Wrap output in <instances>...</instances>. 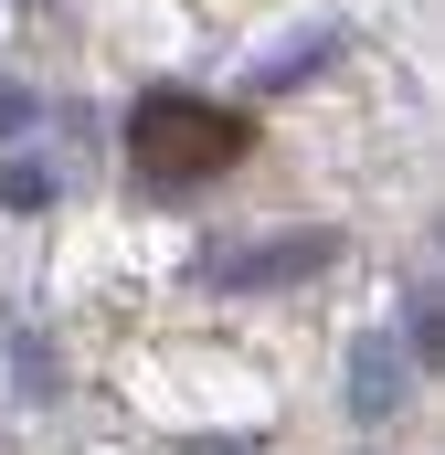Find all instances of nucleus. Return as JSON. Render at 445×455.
<instances>
[{
  "instance_id": "f257e3e1",
  "label": "nucleus",
  "mask_w": 445,
  "mask_h": 455,
  "mask_svg": "<svg viewBox=\"0 0 445 455\" xmlns=\"http://www.w3.org/2000/svg\"><path fill=\"white\" fill-rule=\"evenodd\" d=\"M127 148H138L149 170H191V180H202V170H222V159H244V116L159 85V96L127 107Z\"/></svg>"
},
{
  "instance_id": "f03ea898",
  "label": "nucleus",
  "mask_w": 445,
  "mask_h": 455,
  "mask_svg": "<svg viewBox=\"0 0 445 455\" xmlns=\"http://www.w3.org/2000/svg\"><path fill=\"white\" fill-rule=\"evenodd\" d=\"M329 265H339V233L297 223V233H255V243H233V254H202V286H213V297H287V286H308V275H329Z\"/></svg>"
},
{
  "instance_id": "7ed1b4c3",
  "label": "nucleus",
  "mask_w": 445,
  "mask_h": 455,
  "mask_svg": "<svg viewBox=\"0 0 445 455\" xmlns=\"http://www.w3.org/2000/svg\"><path fill=\"white\" fill-rule=\"evenodd\" d=\"M339 392H350V424H392V413H403V392H414V360L392 349V329H360V339H350Z\"/></svg>"
},
{
  "instance_id": "20e7f679",
  "label": "nucleus",
  "mask_w": 445,
  "mask_h": 455,
  "mask_svg": "<svg viewBox=\"0 0 445 455\" xmlns=\"http://www.w3.org/2000/svg\"><path fill=\"white\" fill-rule=\"evenodd\" d=\"M0 381H11L21 403H64V360H53V339H43L32 318H0Z\"/></svg>"
},
{
  "instance_id": "39448f33",
  "label": "nucleus",
  "mask_w": 445,
  "mask_h": 455,
  "mask_svg": "<svg viewBox=\"0 0 445 455\" xmlns=\"http://www.w3.org/2000/svg\"><path fill=\"white\" fill-rule=\"evenodd\" d=\"M329 53H339V21H308L297 43H276V53H255V85H265V96H287V85H308V75H319Z\"/></svg>"
},
{
  "instance_id": "423d86ee",
  "label": "nucleus",
  "mask_w": 445,
  "mask_h": 455,
  "mask_svg": "<svg viewBox=\"0 0 445 455\" xmlns=\"http://www.w3.org/2000/svg\"><path fill=\"white\" fill-rule=\"evenodd\" d=\"M64 202V180H53V159H32V148H11L0 159V212H53Z\"/></svg>"
},
{
  "instance_id": "0eeeda50",
  "label": "nucleus",
  "mask_w": 445,
  "mask_h": 455,
  "mask_svg": "<svg viewBox=\"0 0 445 455\" xmlns=\"http://www.w3.org/2000/svg\"><path fill=\"white\" fill-rule=\"evenodd\" d=\"M392 349H403L414 371L445 349V297H435V286H403V329H392Z\"/></svg>"
},
{
  "instance_id": "6e6552de",
  "label": "nucleus",
  "mask_w": 445,
  "mask_h": 455,
  "mask_svg": "<svg viewBox=\"0 0 445 455\" xmlns=\"http://www.w3.org/2000/svg\"><path fill=\"white\" fill-rule=\"evenodd\" d=\"M32 127H43V96L0 75V148H11V138H32Z\"/></svg>"
},
{
  "instance_id": "1a4fd4ad",
  "label": "nucleus",
  "mask_w": 445,
  "mask_h": 455,
  "mask_svg": "<svg viewBox=\"0 0 445 455\" xmlns=\"http://www.w3.org/2000/svg\"><path fill=\"white\" fill-rule=\"evenodd\" d=\"M181 455H255V445H233V435H181Z\"/></svg>"
},
{
  "instance_id": "9d476101",
  "label": "nucleus",
  "mask_w": 445,
  "mask_h": 455,
  "mask_svg": "<svg viewBox=\"0 0 445 455\" xmlns=\"http://www.w3.org/2000/svg\"><path fill=\"white\" fill-rule=\"evenodd\" d=\"M21 11H43V0H21Z\"/></svg>"
}]
</instances>
